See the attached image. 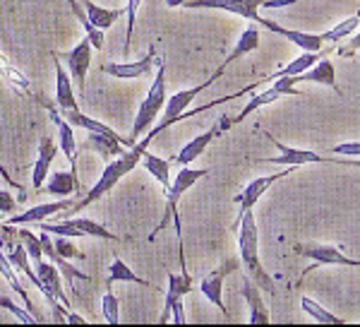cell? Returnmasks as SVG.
Listing matches in <instances>:
<instances>
[{"label": "cell", "instance_id": "obj_6", "mask_svg": "<svg viewBox=\"0 0 360 327\" xmlns=\"http://www.w3.org/2000/svg\"><path fill=\"white\" fill-rule=\"evenodd\" d=\"M39 231H49L56 236L70 238H103V241H120L113 231H108L103 224L94 219H63V221H39L34 224Z\"/></svg>", "mask_w": 360, "mask_h": 327}, {"label": "cell", "instance_id": "obj_19", "mask_svg": "<svg viewBox=\"0 0 360 327\" xmlns=\"http://www.w3.org/2000/svg\"><path fill=\"white\" fill-rule=\"evenodd\" d=\"M56 154H58V144L49 135H44L41 140H39V156H37V161H34V166H32V188L34 190L44 188L46 178H49V173H51V164H53Z\"/></svg>", "mask_w": 360, "mask_h": 327}, {"label": "cell", "instance_id": "obj_13", "mask_svg": "<svg viewBox=\"0 0 360 327\" xmlns=\"http://www.w3.org/2000/svg\"><path fill=\"white\" fill-rule=\"evenodd\" d=\"M293 250L303 258H310L315 265L310 270H317L319 265H341V267H360V260H353L341 253L336 245L329 243H295ZM307 270V272H310Z\"/></svg>", "mask_w": 360, "mask_h": 327}, {"label": "cell", "instance_id": "obj_36", "mask_svg": "<svg viewBox=\"0 0 360 327\" xmlns=\"http://www.w3.org/2000/svg\"><path fill=\"white\" fill-rule=\"evenodd\" d=\"M142 5V0H127V8H125V15H127V32H125V46H123V56L127 58L130 54V46H132V32H135V22H137V10Z\"/></svg>", "mask_w": 360, "mask_h": 327}, {"label": "cell", "instance_id": "obj_22", "mask_svg": "<svg viewBox=\"0 0 360 327\" xmlns=\"http://www.w3.org/2000/svg\"><path fill=\"white\" fill-rule=\"evenodd\" d=\"M291 80H293V85L312 82V85H322V87H329V90H336V68L327 56H322L315 66L307 68L305 73H300V75H293Z\"/></svg>", "mask_w": 360, "mask_h": 327}, {"label": "cell", "instance_id": "obj_2", "mask_svg": "<svg viewBox=\"0 0 360 327\" xmlns=\"http://www.w3.org/2000/svg\"><path fill=\"white\" fill-rule=\"evenodd\" d=\"M236 233H238V250H240V260H243L245 272L255 279V282H257L259 289L274 294V279L269 277V272H266L262 267V262H259V253H257L259 250V233H257V221H255L252 209L243 214Z\"/></svg>", "mask_w": 360, "mask_h": 327}, {"label": "cell", "instance_id": "obj_1", "mask_svg": "<svg viewBox=\"0 0 360 327\" xmlns=\"http://www.w3.org/2000/svg\"><path fill=\"white\" fill-rule=\"evenodd\" d=\"M144 152H147V147H142L139 142H135V147L125 149L120 156H115V159L106 161L101 176H98V180H96L94 185H91V190L86 192V195H82V200H77V202L72 204V212H82V209L89 207L91 202L101 200L106 192H111L115 185H118L120 180H123L127 173H130L132 168H135L137 164L142 161ZM68 212H70V209H68ZM72 212H70V214H72Z\"/></svg>", "mask_w": 360, "mask_h": 327}, {"label": "cell", "instance_id": "obj_41", "mask_svg": "<svg viewBox=\"0 0 360 327\" xmlns=\"http://www.w3.org/2000/svg\"><path fill=\"white\" fill-rule=\"evenodd\" d=\"M332 154H346V156H360V142H344L332 147Z\"/></svg>", "mask_w": 360, "mask_h": 327}, {"label": "cell", "instance_id": "obj_29", "mask_svg": "<svg viewBox=\"0 0 360 327\" xmlns=\"http://www.w3.org/2000/svg\"><path fill=\"white\" fill-rule=\"evenodd\" d=\"M0 78L8 82L10 87H15V90L25 92V94H29V97L37 94V90H34L32 82L25 78V73H22V70H17L3 54H0Z\"/></svg>", "mask_w": 360, "mask_h": 327}, {"label": "cell", "instance_id": "obj_8", "mask_svg": "<svg viewBox=\"0 0 360 327\" xmlns=\"http://www.w3.org/2000/svg\"><path fill=\"white\" fill-rule=\"evenodd\" d=\"M291 78H293V75H291ZM291 78H276L274 82H269V87H266L264 92H259V94L250 97V101L245 104V106H243L240 113H238L236 118H231V121H233V125L243 123V121L248 118V116H252L255 111H259V109L269 106V104L278 101V99H283V97H300L298 87L293 85Z\"/></svg>", "mask_w": 360, "mask_h": 327}, {"label": "cell", "instance_id": "obj_33", "mask_svg": "<svg viewBox=\"0 0 360 327\" xmlns=\"http://www.w3.org/2000/svg\"><path fill=\"white\" fill-rule=\"evenodd\" d=\"M300 306H303V311L310 315L312 320H317V323H322V325H341L344 320L339 318V315H334V313H329L324 306H319V303L315 299H305L300 301Z\"/></svg>", "mask_w": 360, "mask_h": 327}, {"label": "cell", "instance_id": "obj_39", "mask_svg": "<svg viewBox=\"0 0 360 327\" xmlns=\"http://www.w3.org/2000/svg\"><path fill=\"white\" fill-rule=\"evenodd\" d=\"M15 209H17V200L13 197V192L0 190V217H5V214H13Z\"/></svg>", "mask_w": 360, "mask_h": 327}, {"label": "cell", "instance_id": "obj_27", "mask_svg": "<svg viewBox=\"0 0 360 327\" xmlns=\"http://www.w3.org/2000/svg\"><path fill=\"white\" fill-rule=\"evenodd\" d=\"M0 274L5 277V282L10 284V289L15 291L17 296H20L22 301H25V308L27 311H32L34 313V303H32V296L27 294V289H25V284L20 282V277H17V272H15V267H13V262L8 260V255L3 253V248H0ZM37 315V313H34ZM39 318V315H37ZM39 323H41V318H39Z\"/></svg>", "mask_w": 360, "mask_h": 327}, {"label": "cell", "instance_id": "obj_3", "mask_svg": "<svg viewBox=\"0 0 360 327\" xmlns=\"http://www.w3.org/2000/svg\"><path fill=\"white\" fill-rule=\"evenodd\" d=\"M166 99H168V94H166V63L159 58V61H156L154 85L149 87L144 101L139 104L135 123H132V130H130V140H132V142H137V140L142 137L144 132L152 130L154 121L159 118V113L166 106Z\"/></svg>", "mask_w": 360, "mask_h": 327}, {"label": "cell", "instance_id": "obj_10", "mask_svg": "<svg viewBox=\"0 0 360 327\" xmlns=\"http://www.w3.org/2000/svg\"><path fill=\"white\" fill-rule=\"evenodd\" d=\"M229 128H233V121H231V116H221L217 123H214L212 128H209L207 132H202V135H197L190 140L188 144H185L183 149L178 152L176 156L171 159V164H178V166H190L195 159H200L202 154H205V149L209 147V144L214 142L219 135H224Z\"/></svg>", "mask_w": 360, "mask_h": 327}, {"label": "cell", "instance_id": "obj_18", "mask_svg": "<svg viewBox=\"0 0 360 327\" xmlns=\"http://www.w3.org/2000/svg\"><path fill=\"white\" fill-rule=\"evenodd\" d=\"M243 299L248 301L250 306V325H269L271 323V315H269V308H266V303L262 299V289L257 286L252 277L243 279Z\"/></svg>", "mask_w": 360, "mask_h": 327}, {"label": "cell", "instance_id": "obj_43", "mask_svg": "<svg viewBox=\"0 0 360 327\" xmlns=\"http://www.w3.org/2000/svg\"><path fill=\"white\" fill-rule=\"evenodd\" d=\"M334 164H341V166H356V168H360V159H356V156H334Z\"/></svg>", "mask_w": 360, "mask_h": 327}, {"label": "cell", "instance_id": "obj_25", "mask_svg": "<svg viewBox=\"0 0 360 327\" xmlns=\"http://www.w3.org/2000/svg\"><path fill=\"white\" fill-rule=\"evenodd\" d=\"M46 192L56 197H72L79 192V178L75 171H56L51 173L49 183H46Z\"/></svg>", "mask_w": 360, "mask_h": 327}, {"label": "cell", "instance_id": "obj_16", "mask_svg": "<svg viewBox=\"0 0 360 327\" xmlns=\"http://www.w3.org/2000/svg\"><path fill=\"white\" fill-rule=\"evenodd\" d=\"M236 267H238V262L231 258V260H226L224 265H219L217 270L209 272L207 277L200 282L202 296H205L207 301H212L214 306H217L224 315H229V313H226V303H224V279L229 277V274L233 272Z\"/></svg>", "mask_w": 360, "mask_h": 327}, {"label": "cell", "instance_id": "obj_15", "mask_svg": "<svg viewBox=\"0 0 360 327\" xmlns=\"http://www.w3.org/2000/svg\"><path fill=\"white\" fill-rule=\"evenodd\" d=\"M75 202H77V200H72V197H60V200H56V202L34 204V207H29L27 212L13 214V217L5 221V224H10V226H34V224H39V221H46L49 217H53V214H60V212L72 209Z\"/></svg>", "mask_w": 360, "mask_h": 327}, {"label": "cell", "instance_id": "obj_24", "mask_svg": "<svg viewBox=\"0 0 360 327\" xmlns=\"http://www.w3.org/2000/svg\"><path fill=\"white\" fill-rule=\"evenodd\" d=\"M82 8L86 17H89V22L94 25L96 29H101V32H106V29H111L115 22L120 20V17L125 15V10H108V8H101V5H96L94 0H82Z\"/></svg>", "mask_w": 360, "mask_h": 327}, {"label": "cell", "instance_id": "obj_11", "mask_svg": "<svg viewBox=\"0 0 360 327\" xmlns=\"http://www.w3.org/2000/svg\"><path fill=\"white\" fill-rule=\"evenodd\" d=\"M266 140L278 149V156H269V159H259L262 164H278V166H305V164H334V156H324L317 154L312 149H298V147H288L281 140H276L269 130L264 132Z\"/></svg>", "mask_w": 360, "mask_h": 327}, {"label": "cell", "instance_id": "obj_30", "mask_svg": "<svg viewBox=\"0 0 360 327\" xmlns=\"http://www.w3.org/2000/svg\"><path fill=\"white\" fill-rule=\"evenodd\" d=\"M142 166L147 168V173H152V176L164 185V192L171 188V159H161V156L152 154V152H144Z\"/></svg>", "mask_w": 360, "mask_h": 327}, {"label": "cell", "instance_id": "obj_42", "mask_svg": "<svg viewBox=\"0 0 360 327\" xmlns=\"http://www.w3.org/2000/svg\"><path fill=\"white\" fill-rule=\"evenodd\" d=\"M0 178H3V180H5V183H8V185H10V188H15L17 192H20V200H25V197H27V192H25V188H22V185H20V183H17V180L13 178V173H10V171H8V168H5V166H3V164H0Z\"/></svg>", "mask_w": 360, "mask_h": 327}, {"label": "cell", "instance_id": "obj_23", "mask_svg": "<svg viewBox=\"0 0 360 327\" xmlns=\"http://www.w3.org/2000/svg\"><path fill=\"white\" fill-rule=\"evenodd\" d=\"M39 238H41V248H44V255H49V260L53 262V265L60 270L63 279H68L70 284L75 282V279H89V274H84L82 270H77V267L70 265V260L63 258L60 253L56 250V243L51 241V233L49 231H41L39 233Z\"/></svg>", "mask_w": 360, "mask_h": 327}, {"label": "cell", "instance_id": "obj_9", "mask_svg": "<svg viewBox=\"0 0 360 327\" xmlns=\"http://www.w3.org/2000/svg\"><path fill=\"white\" fill-rule=\"evenodd\" d=\"M288 173H293V166H283V171H281V173H271V176H259V178H252V180H250L245 188H243V192H238V195L233 197V202L238 204V207H240V212H238V217H236V221H233V226H231V231H238V224H240L243 214L250 212V209H252L255 204L259 202V197H262L264 192L276 183V180L286 178Z\"/></svg>", "mask_w": 360, "mask_h": 327}, {"label": "cell", "instance_id": "obj_35", "mask_svg": "<svg viewBox=\"0 0 360 327\" xmlns=\"http://www.w3.org/2000/svg\"><path fill=\"white\" fill-rule=\"evenodd\" d=\"M101 313H103V320H106L108 325L120 323V303H118V299H115V294L111 289H108L101 299Z\"/></svg>", "mask_w": 360, "mask_h": 327}, {"label": "cell", "instance_id": "obj_38", "mask_svg": "<svg viewBox=\"0 0 360 327\" xmlns=\"http://www.w3.org/2000/svg\"><path fill=\"white\" fill-rule=\"evenodd\" d=\"M53 243H56V250H58V253H60L65 260H72V258H84L82 250L75 248V245L68 241V236H58Z\"/></svg>", "mask_w": 360, "mask_h": 327}, {"label": "cell", "instance_id": "obj_34", "mask_svg": "<svg viewBox=\"0 0 360 327\" xmlns=\"http://www.w3.org/2000/svg\"><path fill=\"white\" fill-rule=\"evenodd\" d=\"M17 236H20V241L25 243V248H27L29 258H32L34 262H39V260L44 258L41 238H39V236H34V233L29 231V229H25V226H17Z\"/></svg>", "mask_w": 360, "mask_h": 327}, {"label": "cell", "instance_id": "obj_12", "mask_svg": "<svg viewBox=\"0 0 360 327\" xmlns=\"http://www.w3.org/2000/svg\"><path fill=\"white\" fill-rule=\"evenodd\" d=\"M91 51H94V46H91L89 37H84L75 49H70L68 54H56L53 51V54L63 61V66L68 68L70 78H72V82L77 85L79 94H84L86 75H89V66H91Z\"/></svg>", "mask_w": 360, "mask_h": 327}, {"label": "cell", "instance_id": "obj_20", "mask_svg": "<svg viewBox=\"0 0 360 327\" xmlns=\"http://www.w3.org/2000/svg\"><path fill=\"white\" fill-rule=\"evenodd\" d=\"M262 27H266L269 32L278 34V37L288 39L291 44H295L298 49L303 51H312V54H317V51H322L324 41L319 34H310V32H298V29H288V27H281L278 22H271V20H262Z\"/></svg>", "mask_w": 360, "mask_h": 327}, {"label": "cell", "instance_id": "obj_21", "mask_svg": "<svg viewBox=\"0 0 360 327\" xmlns=\"http://www.w3.org/2000/svg\"><path fill=\"white\" fill-rule=\"evenodd\" d=\"M56 63V106L60 111H70V109H79L77 99H75V87H72V78H70L68 68L63 66V61L56 54H51Z\"/></svg>", "mask_w": 360, "mask_h": 327}, {"label": "cell", "instance_id": "obj_14", "mask_svg": "<svg viewBox=\"0 0 360 327\" xmlns=\"http://www.w3.org/2000/svg\"><path fill=\"white\" fill-rule=\"evenodd\" d=\"M159 61L156 58V49L149 46V51L137 61H125V63H103L101 73L111 75V78L118 80H139V78H149L154 70V63Z\"/></svg>", "mask_w": 360, "mask_h": 327}, {"label": "cell", "instance_id": "obj_44", "mask_svg": "<svg viewBox=\"0 0 360 327\" xmlns=\"http://www.w3.org/2000/svg\"><path fill=\"white\" fill-rule=\"evenodd\" d=\"M188 0H166V8H183Z\"/></svg>", "mask_w": 360, "mask_h": 327}, {"label": "cell", "instance_id": "obj_4", "mask_svg": "<svg viewBox=\"0 0 360 327\" xmlns=\"http://www.w3.org/2000/svg\"><path fill=\"white\" fill-rule=\"evenodd\" d=\"M209 173V168H193V166H183L180 171L176 173V178L171 180V188H168L164 195H166V212L164 217H161L159 224L154 226L152 236H149V241H154L156 236H159L161 231L168 226V221H176V231H178V241H180V217H178V202L180 197L185 195L193 185L197 183V180H202Z\"/></svg>", "mask_w": 360, "mask_h": 327}, {"label": "cell", "instance_id": "obj_37", "mask_svg": "<svg viewBox=\"0 0 360 327\" xmlns=\"http://www.w3.org/2000/svg\"><path fill=\"white\" fill-rule=\"evenodd\" d=\"M0 306L5 308V311H10L15 315L20 323H25V325H34V323H39V318L34 315L32 311H27V308H20L15 301H10V299H5V296H0Z\"/></svg>", "mask_w": 360, "mask_h": 327}, {"label": "cell", "instance_id": "obj_32", "mask_svg": "<svg viewBox=\"0 0 360 327\" xmlns=\"http://www.w3.org/2000/svg\"><path fill=\"white\" fill-rule=\"evenodd\" d=\"M68 3H70V10H72V15L77 17L79 25L84 27L86 37H89V41H91V46H94V49H101V46H103V32L91 25L89 17H86V13H84V8L77 3V0H68Z\"/></svg>", "mask_w": 360, "mask_h": 327}, {"label": "cell", "instance_id": "obj_7", "mask_svg": "<svg viewBox=\"0 0 360 327\" xmlns=\"http://www.w3.org/2000/svg\"><path fill=\"white\" fill-rule=\"evenodd\" d=\"M193 291V277L188 272L180 274H168V289H166V301H164V313H161L159 323H176L185 325V311H183V299Z\"/></svg>", "mask_w": 360, "mask_h": 327}, {"label": "cell", "instance_id": "obj_5", "mask_svg": "<svg viewBox=\"0 0 360 327\" xmlns=\"http://www.w3.org/2000/svg\"><path fill=\"white\" fill-rule=\"evenodd\" d=\"M298 0H188L183 8L188 10H224V13L238 15L243 20L262 25L259 8H288Z\"/></svg>", "mask_w": 360, "mask_h": 327}, {"label": "cell", "instance_id": "obj_26", "mask_svg": "<svg viewBox=\"0 0 360 327\" xmlns=\"http://www.w3.org/2000/svg\"><path fill=\"white\" fill-rule=\"evenodd\" d=\"M257 46H259V32H257V27H248L245 32L240 34V39L236 41V46H233V51L229 54V58L219 66V70L221 73H226V68L231 66V63H236L238 58H243V56H248V54H252V51H257Z\"/></svg>", "mask_w": 360, "mask_h": 327}, {"label": "cell", "instance_id": "obj_31", "mask_svg": "<svg viewBox=\"0 0 360 327\" xmlns=\"http://www.w3.org/2000/svg\"><path fill=\"white\" fill-rule=\"evenodd\" d=\"M358 25H360V13L346 17V20H341L339 25L332 27V29H327V32L319 34V37H322L324 44H336V41H344V39L351 37V34L358 29Z\"/></svg>", "mask_w": 360, "mask_h": 327}, {"label": "cell", "instance_id": "obj_17", "mask_svg": "<svg viewBox=\"0 0 360 327\" xmlns=\"http://www.w3.org/2000/svg\"><path fill=\"white\" fill-rule=\"evenodd\" d=\"M84 147L86 149H94L103 161H111L115 156H120L125 149L135 147L130 137L123 135H103V132H89L84 140Z\"/></svg>", "mask_w": 360, "mask_h": 327}, {"label": "cell", "instance_id": "obj_40", "mask_svg": "<svg viewBox=\"0 0 360 327\" xmlns=\"http://www.w3.org/2000/svg\"><path fill=\"white\" fill-rule=\"evenodd\" d=\"M360 51V32H353L351 37H348V44L346 46H341L339 49V56H344V58H353Z\"/></svg>", "mask_w": 360, "mask_h": 327}, {"label": "cell", "instance_id": "obj_28", "mask_svg": "<svg viewBox=\"0 0 360 327\" xmlns=\"http://www.w3.org/2000/svg\"><path fill=\"white\" fill-rule=\"evenodd\" d=\"M118 282L139 284V286H147V289H154V284L147 282V279H142L139 274H135V270H130V267H127V262H123L120 258H113L111 267H108L106 286H108V289H113V284H118Z\"/></svg>", "mask_w": 360, "mask_h": 327}]
</instances>
